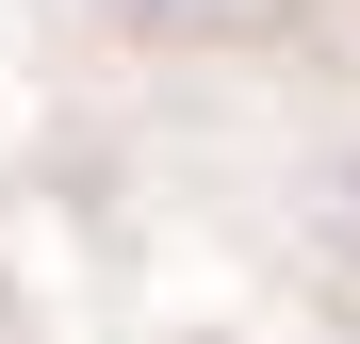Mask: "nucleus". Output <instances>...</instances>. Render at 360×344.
I'll return each instance as SVG.
<instances>
[{"mask_svg": "<svg viewBox=\"0 0 360 344\" xmlns=\"http://www.w3.org/2000/svg\"><path fill=\"white\" fill-rule=\"evenodd\" d=\"M66 17H98V33H229L246 0H66Z\"/></svg>", "mask_w": 360, "mask_h": 344, "instance_id": "nucleus-1", "label": "nucleus"}, {"mask_svg": "<svg viewBox=\"0 0 360 344\" xmlns=\"http://www.w3.org/2000/svg\"><path fill=\"white\" fill-rule=\"evenodd\" d=\"M328 213H344V279H360V132H344V164H328Z\"/></svg>", "mask_w": 360, "mask_h": 344, "instance_id": "nucleus-2", "label": "nucleus"}]
</instances>
